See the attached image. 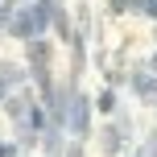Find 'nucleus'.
<instances>
[{"label":"nucleus","mask_w":157,"mask_h":157,"mask_svg":"<svg viewBox=\"0 0 157 157\" xmlns=\"http://www.w3.org/2000/svg\"><path fill=\"white\" fill-rule=\"evenodd\" d=\"M66 124H71V132L83 141L87 136V128H91V99L87 95H75L71 99V108H66Z\"/></svg>","instance_id":"1"},{"label":"nucleus","mask_w":157,"mask_h":157,"mask_svg":"<svg viewBox=\"0 0 157 157\" xmlns=\"http://www.w3.org/2000/svg\"><path fill=\"white\" fill-rule=\"evenodd\" d=\"M99 136H103L99 145H103V153H108V157H116V153H124V145H128V136L120 132V124H108V128H103Z\"/></svg>","instance_id":"2"},{"label":"nucleus","mask_w":157,"mask_h":157,"mask_svg":"<svg viewBox=\"0 0 157 157\" xmlns=\"http://www.w3.org/2000/svg\"><path fill=\"white\" fill-rule=\"evenodd\" d=\"M132 91L141 95L145 103H153L157 99V78H153V71H136L132 75Z\"/></svg>","instance_id":"3"},{"label":"nucleus","mask_w":157,"mask_h":157,"mask_svg":"<svg viewBox=\"0 0 157 157\" xmlns=\"http://www.w3.org/2000/svg\"><path fill=\"white\" fill-rule=\"evenodd\" d=\"M112 108H116V95L103 91V95H99V112H112Z\"/></svg>","instance_id":"4"},{"label":"nucleus","mask_w":157,"mask_h":157,"mask_svg":"<svg viewBox=\"0 0 157 157\" xmlns=\"http://www.w3.org/2000/svg\"><path fill=\"white\" fill-rule=\"evenodd\" d=\"M62 157H83V141H71V145L62 149Z\"/></svg>","instance_id":"5"},{"label":"nucleus","mask_w":157,"mask_h":157,"mask_svg":"<svg viewBox=\"0 0 157 157\" xmlns=\"http://www.w3.org/2000/svg\"><path fill=\"white\" fill-rule=\"evenodd\" d=\"M112 4V13H128V0H108Z\"/></svg>","instance_id":"6"},{"label":"nucleus","mask_w":157,"mask_h":157,"mask_svg":"<svg viewBox=\"0 0 157 157\" xmlns=\"http://www.w3.org/2000/svg\"><path fill=\"white\" fill-rule=\"evenodd\" d=\"M149 71H153V75H157V54H153V62H149Z\"/></svg>","instance_id":"7"}]
</instances>
